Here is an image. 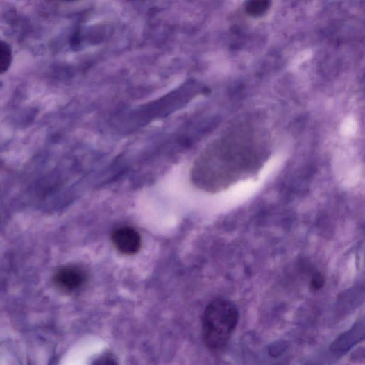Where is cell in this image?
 Masks as SVG:
<instances>
[{
	"label": "cell",
	"mask_w": 365,
	"mask_h": 365,
	"mask_svg": "<svg viewBox=\"0 0 365 365\" xmlns=\"http://www.w3.org/2000/svg\"><path fill=\"white\" fill-rule=\"evenodd\" d=\"M270 8L267 1H251L246 6V12L252 16H260L264 14Z\"/></svg>",
	"instance_id": "5"
},
{
	"label": "cell",
	"mask_w": 365,
	"mask_h": 365,
	"mask_svg": "<svg viewBox=\"0 0 365 365\" xmlns=\"http://www.w3.org/2000/svg\"><path fill=\"white\" fill-rule=\"evenodd\" d=\"M92 365H118L117 360L110 355H103L97 358Z\"/></svg>",
	"instance_id": "6"
},
{
	"label": "cell",
	"mask_w": 365,
	"mask_h": 365,
	"mask_svg": "<svg viewBox=\"0 0 365 365\" xmlns=\"http://www.w3.org/2000/svg\"><path fill=\"white\" fill-rule=\"evenodd\" d=\"M112 240L115 248L126 255H135L142 247L140 235L137 230L129 227L117 229L112 234Z\"/></svg>",
	"instance_id": "2"
},
{
	"label": "cell",
	"mask_w": 365,
	"mask_h": 365,
	"mask_svg": "<svg viewBox=\"0 0 365 365\" xmlns=\"http://www.w3.org/2000/svg\"><path fill=\"white\" fill-rule=\"evenodd\" d=\"M325 283V279L319 273L316 274L314 277H312L310 286L312 289L314 290H319L322 288Z\"/></svg>",
	"instance_id": "7"
},
{
	"label": "cell",
	"mask_w": 365,
	"mask_h": 365,
	"mask_svg": "<svg viewBox=\"0 0 365 365\" xmlns=\"http://www.w3.org/2000/svg\"><path fill=\"white\" fill-rule=\"evenodd\" d=\"M239 320V312L232 302L217 298L206 306L202 318V337L207 348L223 349Z\"/></svg>",
	"instance_id": "1"
},
{
	"label": "cell",
	"mask_w": 365,
	"mask_h": 365,
	"mask_svg": "<svg viewBox=\"0 0 365 365\" xmlns=\"http://www.w3.org/2000/svg\"><path fill=\"white\" fill-rule=\"evenodd\" d=\"M12 62V50L10 45L2 41L0 43V73L8 71Z\"/></svg>",
	"instance_id": "4"
},
{
	"label": "cell",
	"mask_w": 365,
	"mask_h": 365,
	"mask_svg": "<svg viewBox=\"0 0 365 365\" xmlns=\"http://www.w3.org/2000/svg\"><path fill=\"white\" fill-rule=\"evenodd\" d=\"M86 281V274L81 269L69 266L60 270L54 278L56 285L62 291L72 292L81 288Z\"/></svg>",
	"instance_id": "3"
}]
</instances>
